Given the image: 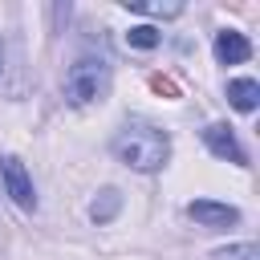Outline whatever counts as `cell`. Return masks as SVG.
<instances>
[{
  "label": "cell",
  "mask_w": 260,
  "mask_h": 260,
  "mask_svg": "<svg viewBox=\"0 0 260 260\" xmlns=\"http://www.w3.org/2000/svg\"><path fill=\"white\" fill-rule=\"evenodd\" d=\"M110 150H114V158L126 162L130 171L150 175V171H162V167H167V158H171V134H167L162 126H154V122L130 118V122H122V130L114 134Z\"/></svg>",
  "instance_id": "1"
},
{
  "label": "cell",
  "mask_w": 260,
  "mask_h": 260,
  "mask_svg": "<svg viewBox=\"0 0 260 260\" xmlns=\"http://www.w3.org/2000/svg\"><path fill=\"white\" fill-rule=\"evenodd\" d=\"M110 93V61L106 57H77L65 73V102L93 106Z\"/></svg>",
  "instance_id": "2"
},
{
  "label": "cell",
  "mask_w": 260,
  "mask_h": 260,
  "mask_svg": "<svg viewBox=\"0 0 260 260\" xmlns=\"http://www.w3.org/2000/svg\"><path fill=\"white\" fill-rule=\"evenodd\" d=\"M0 179H4V191L8 199L20 207V211H37V191H32V179L24 171V162L16 154H4L0 158Z\"/></svg>",
  "instance_id": "3"
},
{
  "label": "cell",
  "mask_w": 260,
  "mask_h": 260,
  "mask_svg": "<svg viewBox=\"0 0 260 260\" xmlns=\"http://www.w3.org/2000/svg\"><path fill=\"white\" fill-rule=\"evenodd\" d=\"M203 142H207V150H211V154H219V158H228V162H236V167H248V150L236 142L232 126L211 122V126L203 130Z\"/></svg>",
  "instance_id": "4"
},
{
  "label": "cell",
  "mask_w": 260,
  "mask_h": 260,
  "mask_svg": "<svg viewBox=\"0 0 260 260\" xmlns=\"http://www.w3.org/2000/svg\"><path fill=\"white\" fill-rule=\"evenodd\" d=\"M187 215H191L195 223H203V228H232V223H240V211H236L232 203H215V199H195V203H187Z\"/></svg>",
  "instance_id": "5"
},
{
  "label": "cell",
  "mask_w": 260,
  "mask_h": 260,
  "mask_svg": "<svg viewBox=\"0 0 260 260\" xmlns=\"http://www.w3.org/2000/svg\"><path fill=\"white\" fill-rule=\"evenodd\" d=\"M215 57H219V65H244L252 57V41L236 28H223V32H215Z\"/></svg>",
  "instance_id": "6"
},
{
  "label": "cell",
  "mask_w": 260,
  "mask_h": 260,
  "mask_svg": "<svg viewBox=\"0 0 260 260\" xmlns=\"http://www.w3.org/2000/svg\"><path fill=\"white\" fill-rule=\"evenodd\" d=\"M228 102H232L240 114H252V110L260 106V81H252V77L228 81Z\"/></svg>",
  "instance_id": "7"
},
{
  "label": "cell",
  "mask_w": 260,
  "mask_h": 260,
  "mask_svg": "<svg viewBox=\"0 0 260 260\" xmlns=\"http://www.w3.org/2000/svg\"><path fill=\"white\" fill-rule=\"evenodd\" d=\"M118 211H122V191H118V187H102L98 199L89 203V219H93V223H110Z\"/></svg>",
  "instance_id": "8"
},
{
  "label": "cell",
  "mask_w": 260,
  "mask_h": 260,
  "mask_svg": "<svg viewBox=\"0 0 260 260\" xmlns=\"http://www.w3.org/2000/svg\"><path fill=\"white\" fill-rule=\"evenodd\" d=\"M122 8L126 12H142V16H154V20H171V16H179L183 12V4L179 0H122Z\"/></svg>",
  "instance_id": "9"
},
{
  "label": "cell",
  "mask_w": 260,
  "mask_h": 260,
  "mask_svg": "<svg viewBox=\"0 0 260 260\" xmlns=\"http://www.w3.org/2000/svg\"><path fill=\"white\" fill-rule=\"evenodd\" d=\"M146 85H150V93H158V98H167V102L183 98V85H179L171 73H150V77H146Z\"/></svg>",
  "instance_id": "10"
},
{
  "label": "cell",
  "mask_w": 260,
  "mask_h": 260,
  "mask_svg": "<svg viewBox=\"0 0 260 260\" xmlns=\"http://www.w3.org/2000/svg\"><path fill=\"white\" fill-rule=\"evenodd\" d=\"M126 45L146 53V49H154V45H158V28H154V24H134V28L126 32Z\"/></svg>",
  "instance_id": "11"
},
{
  "label": "cell",
  "mask_w": 260,
  "mask_h": 260,
  "mask_svg": "<svg viewBox=\"0 0 260 260\" xmlns=\"http://www.w3.org/2000/svg\"><path fill=\"white\" fill-rule=\"evenodd\" d=\"M211 260H260L256 244H232V248H215Z\"/></svg>",
  "instance_id": "12"
},
{
  "label": "cell",
  "mask_w": 260,
  "mask_h": 260,
  "mask_svg": "<svg viewBox=\"0 0 260 260\" xmlns=\"http://www.w3.org/2000/svg\"><path fill=\"white\" fill-rule=\"evenodd\" d=\"M0 73H4V45H0Z\"/></svg>",
  "instance_id": "13"
}]
</instances>
